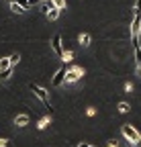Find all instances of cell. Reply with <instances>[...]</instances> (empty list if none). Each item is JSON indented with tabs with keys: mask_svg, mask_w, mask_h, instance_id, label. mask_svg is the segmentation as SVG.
Returning <instances> with one entry per match:
<instances>
[{
	"mask_svg": "<svg viewBox=\"0 0 141 147\" xmlns=\"http://www.w3.org/2000/svg\"><path fill=\"white\" fill-rule=\"evenodd\" d=\"M121 133H123V137L129 141V145L141 147V135H139V131H137L135 127H131V125H123V127H121Z\"/></svg>",
	"mask_w": 141,
	"mask_h": 147,
	"instance_id": "1",
	"label": "cell"
},
{
	"mask_svg": "<svg viewBox=\"0 0 141 147\" xmlns=\"http://www.w3.org/2000/svg\"><path fill=\"white\" fill-rule=\"evenodd\" d=\"M139 33H141V14H133V21H131V39L133 45H139Z\"/></svg>",
	"mask_w": 141,
	"mask_h": 147,
	"instance_id": "2",
	"label": "cell"
},
{
	"mask_svg": "<svg viewBox=\"0 0 141 147\" xmlns=\"http://www.w3.org/2000/svg\"><path fill=\"white\" fill-rule=\"evenodd\" d=\"M31 92H33V94L37 96L47 108H51V104H49V94H47V90H45V88H41L39 84H31Z\"/></svg>",
	"mask_w": 141,
	"mask_h": 147,
	"instance_id": "3",
	"label": "cell"
},
{
	"mask_svg": "<svg viewBox=\"0 0 141 147\" xmlns=\"http://www.w3.org/2000/svg\"><path fill=\"white\" fill-rule=\"evenodd\" d=\"M84 76V67H72V69H65V84H74V82H78L80 78Z\"/></svg>",
	"mask_w": 141,
	"mask_h": 147,
	"instance_id": "4",
	"label": "cell"
},
{
	"mask_svg": "<svg viewBox=\"0 0 141 147\" xmlns=\"http://www.w3.org/2000/svg\"><path fill=\"white\" fill-rule=\"evenodd\" d=\"M51 49H53V53L57 55V57H61V55H63V45H61V35H53V37H51Z\"/></svg>",
	"mask_w": 141,
	"mask_h": 147,
	"instance_id": "5",
	"label": "cell"
},
{
	"mask_svg": "<svg viewBox=\"0 0 141 147\" xmlns=\"http://www.w3.org/2000/svg\"><path fill=\"white\" fill-rule=\"evenodd\" d=\"M63 80H65V67L57 69V74L53 76V80H51V84H53V86H61V84H63Z\"/></svg>",
	"mask_w": 141,
	"mask_h": 147,
	"instance_id": "6",
	"label": "cell"
},
{
	"mask_svg": "<svg viewBox=\"0 0 141 147\" xmlns=\"http://www.w3.org/2000/svg\"><path fill=\"white\" fill-rule=\"evenodd\" d=\"M59 12H61V10H59L57 6H51V8H49L45 14H47V18H49V21H57V18H59Z\"/></svg>",
	"mask_w": 141,
	"mask_h": 147,
	"instance_id": "7",
	"label": "cell"
},
{
	"mask_svg": "<svg viewBox=\"0 0 141 147\" xmlns=\"http://www.w3.org/2000/svg\"><path fill=\"white\" fill-rule=\"evenodd\" d=\"M78 41H80L82 47H88V45H90V41H92V37L88 35V33H82V35L78 37Z\"/></svg>",
	"mask_w": 141,
	"mask_h": 147,
	"instance_id": "8",
	"label": "cell"
},
{
	"mask_svg": "<svg viewBox=\"0 0 141 147\" xmlns=\"http://www.w3.org/2000/svg\"><path fill=\"white\" fill-rule=\"evenodd\" d=\"M14 123H16V127H27L29 125V115H19L14 119Z\"/></svg>",
	"mask_w": 141,
	"mask_h": 147,
	"instance_id": "9",
	"label": "cell"
},
{
	"mask_svg": "<svg viewBox=\"0 0 141 147\" xmlns=\"http://www.w3.org/2000/svg\"><path fill=\"white\" fill-rule=\"evenodd\" d=\"M12 76V67H6V69H0V82H6L8 78Z\"/></svg>",
	"mask_w": 141,
	"mask_h": 147,
	"instance_id": "10",
	"label": "cell"
},
{
	"mask_svg": "<svg viewBox=\"0 0 141 147\" xmlns=\"http://www.w3.org/2000/svg\"><path fill=\"white\" fill-rule=\"evenodd\" d=\"M135 47V61H137V69L141 71V47L139 45H133Z\"/></svg>",
	"mask_w": 141,
	"mask_h": 147,
	"instance_id": "11",
	"label": "cell"
},
{
	"mask_svg": "<svg viewBox=\"0 0 141 147\" xmlns=\"http://www.w3.org/2000/svg\"><path fill=\"white\" fill-rule=\"evenodd\" d=\"M10 10H12V12H16V14H23V12H25V8H23L21 4H16L14 0H10Z\"/></svg>",
	"mask_w": 141,
	"mask_h": 147,
	"instance_id": "12",
	"label": "cell"
},
{
	"mask_svg": "<svg viewBox=\"0 0 141 147\" xmlns=\"http://www.w3.org/2000/svg\"><path fill=\"white\" fill-rule=\"evenodd\" d=\"M49 121H51L49 117H43V119H41V121L37 123V129H39V131H43V129H45V127L49 125Z\"/></svg>",
	"mask_w": 141,
	"mask_h": 147,
	"instance_id": "13",
	"label": "cell"
},
{
	"mask_svg": "<svg viewBox=\"0 0 141 147\" xmlns=\"http://www.w3.org/2000/svg\"><path fill=\"white\" fill-rule=\"evenodd\" d=\"M6 67H12V63H10L8 57H2L0 59V69H6Z\"/></svg>",
	"mask_w": 141,
	"mask_h": 147,
	"instance_id": "14",
	"label": "cell"
},
{
	"mask_svg": "<svg viewBox=\"0 0 141 147\" xmlns=\"http://www.w3.org/2000/svg\"><path fill=\"white\" fill-rule=\"evenodd\" d=\"M129 110H131V108H129V104H127V102H121V104H119V113H123V115H127Z\"/></svg>",
	"mask_w": 141,
	"mask_h": 147,
	"instance_id": "15",
	"label": "cell"
},
{
	"mask_svg": "<svg viewBox=\"0 0 141 147\" xmlns=\"http://www.w3.org/2000/svg\"><path fill=\"white\" fill-rule=\"evenodd\" d=\"M8 59H10V63H12V65H16V63L21 61V55H19V53H12V55H10Z\"/></svg>",
	"mask_w": 141,
	"mask_h": 147,
	"instance_id": "16",
	"label": "cell"
},
{
	"mask_svg": "<svg viewBox=\"0 0 141 147\" xmlns=\"http://www.w3.org/2000/svg\"><path fill=\"white\" fill-rule=\"evenodd\" d=\"M72 57H74V53H72V51H63V55H61V59H63V61H72Z\"/></svg>",
	"mask_w": 141,
	"mask_h": 147,
	"instance_id": "17",
	"label": "cell"
},
{
	"mask_svg": "<svg viewBox=\"0 0 141 147\" xmlns=\"http://www.w3.org/2000/svg\"><path fill=\"white\" fill-rule=\"evenodd\" d=\"M51 2H53L59 10H61V8H65V0H51Z\"/></svg>",
	"mask_w": 141,
	"mask_h": 147,
	"instance_id": "18",
	"label": "cell"
},
{
	"mask_svg": "<svg viewBox=\"0 0 141 147\" xmlns=\"http://www.w3.org/2000/svg\"><path fill=\"white\" fill-rule=\"evenodd\" d=\"M135 12L141 14V0H135Z\"/></svg>",
	"mask_w": 141,
	"mask_h": 147,
	"instance_id": "19",
	"label": "cell"
},
{
	"mask_svg": "<svg viewBox=\"0 0 141 147\" xmlns=\"http://www.w3.org/2000/svg\"><path fill=\"white\" fill-rule=\"evenodd\" d=\"M125 92H127V94H131V92H133V84H131V82L125 84Z\"/></svg>",
	"mask_w": 141,
	"mask_h": 147,
	"instance_id": "20",
	"label": "cell"
},
{
	"mask_svg": "<svg viewBox=\"0 0 141 147\" xmlns=\"http://www.w3.org/2000/svg\"><path fill=\"white\" fill-rule=\"evenodd\" d=\"M86 115H88V117H94V115H96V108H92V106H90V108L86 110Z\"/></svg>",
	"mask_w": 141,
	"mask_h": 147,
	"instance_id": "21",
	"label": "cell"
},
{
	"mask_svg": "<svg viewBox=\"0 0 141 147\" xmlns=\"http://www.w3.org/2000/svg\"><path fill=\"white\" fill-rule=\"evenodd\" d=\"M35 4H41V0H29V6H35Z\"/></svg>",
	"mask_w": 141,
	"mask_h": 147,
	"instance_id": "22",
	"label": "cell"
},
{
	"mask_svg": "<svg viewBox=\"0 0 141 147\" xmlns=\"http://www.w3.org/2000/svg\"><path fill=\"white\" fill-rule=\"evenodd\" d=\"M0 147H8V141L6 139H0Z\"/></svg>",
	"mask_w": 141,
	"mask_h": 147,
	"instance_id": "23",
	"label": "cell"
},
{
	"mask_svg": "<svg viewBox=\"0 0 141 147\" xmlns=\"http://www.w3.org/2000/svg\"><path fill=\"white\" fill-rule=\"evenodd\" d=\"M109 147H119V143L117 141H109Z\"/></svg>",
	"mask_w": 141,
	"mask_h": 147,
	"instance_id": "24",
	"label": "cell"
},
{
	"mask_svg": "<svg viewBox=\"0 0 141 147\" xmlns=\"http://www.w3.org/2000/svg\"><path fill=\"white\" fill-rule=\"evenodd\" d=\"M78 147H88V143H80V145H78Z\"/></svg>",
	"mask_w": 141,
	"mask_h": 147,
	"instance_id": "25",
	"label": "cell"
},
{
	"mask_svg": "<svg viewBox=\"0 0 141 147\" xmlns=\"http://www.w3.org/2000/svg\"><path fill=\"white\" fill-rule=\"evenodd\" d=\"M88 147H94V145H88Z\"/></svg>",
	"mask_w": 141,
	"mask_h": 147,
	"instance_id": "26",
	"label": "cell"
}]
</instances>
